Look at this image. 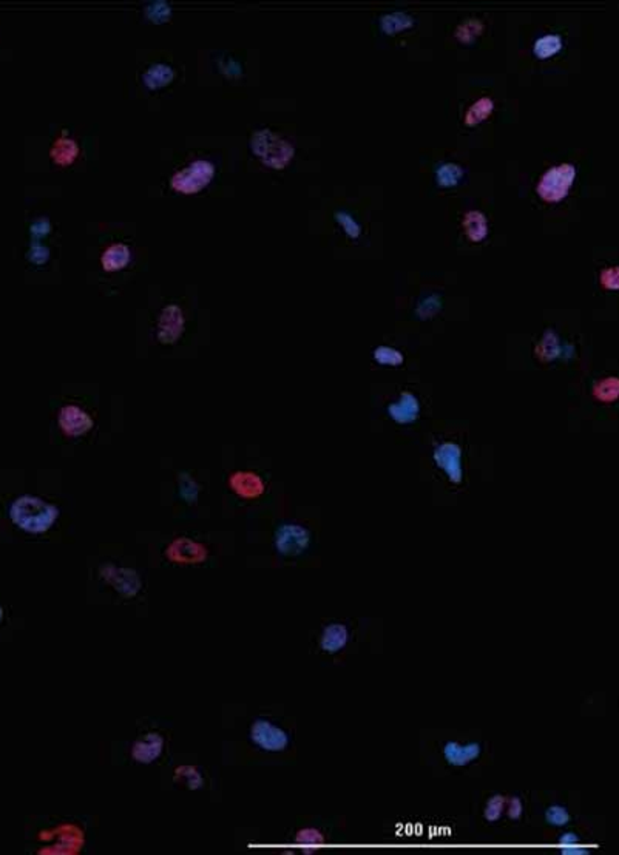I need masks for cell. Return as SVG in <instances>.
I'll list each match as a JSON object with an SVG mask.
<instances>
[{"label": "cell", "instance_id": "cell-1", "mask_svg": "<svg viewBox=\"0 0 619 855\" xmlns=\"http://www.w3.org/2000/svg\"><path fill=\"white\" fill-rule=\"evenodd\" d=\"M57 518L59 510L36 496H20L10 508L13 524L30 534L47 533L56 524Z\"/></svg>", "mask_w": 619, "mask_h": 855}, {"label": "cell", "instance_id": "cell-2", "mask_svg": "<svg viewBox=\"0 0 619 855\" xmlns=\"http://www.w3.org/2000/svg\"><path fill=\"white\" fill-rule=\"evenodd\" d=\"M251 147L253 155L257 156L263 164L277 170L284 169L294 156V147L289 144L287 140L280 138L274 131L268 128L253 133L251 139Z\"/></svg>", "mask_w": 619, "mask_h": 855}, {"label": "cell", "instance_id": "cell-3", "mask_svg": "<svg viewBox=\"0 0 619 855\" xmlns=\"http://www.w3.org/2000/svg\"><path fill=\"white\" fill-rule=\"evenodd\" d=\"M215 177V165L208 160L193 161L178 170L170 179L173 190L183 195H195L208 187Z\"/></svg>", "mask_w": 619, "mask_h": 855}, {"label": "cell", "instance_id": "cell-4", "mask_svg": "<svg viewBox=\"0 0 619 855\" xmlns=\"http://www.w3.org/2000/svg\"><path fill=\"white\" fill-rule=\"evenodd\" d=\"M576 178V169L572 164H560L551 167L538 184L539 196L547 203H558L564 199Z\"/></svg>", "mask_w": 619, "mask_h": 855}, {"label": "cell", "instance_id": "cell-5", "mask_svg": "<svg viewBox=\"0 0 619 855\" xmlns=\"http://www.w3.org/2000/svg\"><path fill=\"white\" fill-rule=\"evenodd\" d=\"M251 740L261 751L266 752H283L289 746V735L286 730L264 718L255 719L252 723Z\"/></svg>", "mask_w": 619, "mask_h": 855}, {"label": "cell", "instance_id": "cell-6", "mask_svg": "<svg viewBox=\"0 0 619 855\" xmlns=\"http://www.w3.org/2000/svg\"><path fill=\"white\" fill-rule=\"evenodd\" d=\"M311 544V534L306 528L295 524L282 525L275 533L277 550L284 556H299Z\"/></svg>", "mask_w": 619, "mask_h": 855}, {"label": "cell", "instance_id": "cell-7", "mask_svg": "<svg viewBox=\"0 0 619 855\" xmlns=\"http://www.w3.org/2000/svg\"><path fill=\"white\" fill-rule=\"evenodd\" d=\"M184 328V317L183 312L178 306L172 304L164 307V311L160 315L158 321V340L164 345L175 343L183 334Z\"/></svg>", "mask_w": 619, "mask_h": 855}, {"label": "cell", "instance_id": "cell-8", "mask_svg": "<svg viewBox=\"0 0 619 855\" xmlns=\"http://www.w3.org/2000/svg\"><path fill=\"white\" fill-rule=\"evenodd\" d=\"M482 755V744L477 741L471 743H457L448 741L443 746V757L447 760L450 766L454 767H465L471 765Z\"/></svg>", "mask_w": 619, "mask_h": 855}, {"label": "cell", "instance_id": "cell-9", "mask_svg": "<svg viewBox=\"0 0 619 855\" xmlns=\"http://www.w3.org/2000/svg\"><path fill=\"white\" fill-rule=\"evenodd\" d=\"M167 558L178 563H200L208 558V551L203 545L192 539L179 537L167 549Z\"/></svg>", "mask_w": 619, "mask_h": 855}, {"label": "cell", "instance_id": "cell-10", "mask_svg": "<svg viewBox=\"0 0 619 855\" xmlns=\"http://www.w3.org/2000/svg\"><path fill=\"white\" fill-rule=\"evenodd\" d=\"M59 425L67 436L79 437L92 429L93 420L84 409H80L79 406L70 405V406H65V408L61 411Z\"/></svg>", "mask_w": 619, "mask_h": 855}, {"label": "cell", "instance_id": "cell-11", "mask_svg": "<svg viewBox=\"0 0 619 855\" xmlns=\"http://www.w3.org/2000/svg\"><path fill=\"white\" fill-rule=\"evenodd\" d=\"M164 751V738L158 732L145 734L131 746V758L141 765H150L161 757Z\"/></svg>", "mask_w": 619, "mask_h": 855}, {"label": "cell", "instance_id": "cell-12", "mask_svg": "<svg viewBox=\"0 0 619 855\" xmlns=\"http://www.w3.org/2000/svg\"><path fill=\"white\" fill-rule=\"evenodd\" d=\"M104 579L114 590L127 597L135 596L141 588V580H139V576L133 570L109 567L104 570Z\"/></svg>", "mask_w": 619, "mask_h": 855}, {"label": "cell", "instance_id": "cell-13", "mask_svg": "<svg viewBox=\"0 0 619 855\" xmlns=\"http://www.w3.org/2000/svg\"><path fill=\"white\" fill-rule=\"evenodd\" d=\"M349 641V630L343 624H329L323 628L320 647L326 653H337L343 650Z\"/></svg>", "mask_w": 619, "mask_h": 855}, {"label": "cell", "instance_id": "cell-14", "mask_svg": "<svg viewBox=\"0 0 619 855\" xmlns=\"http://www.w3.org/2000/svg\"><path fill=\"white\" fill-rule=\"evenodd\" d=\"M49 155H52L53 161L61 165V167H68L74 161L78 160L79 156V145L74 139H71L70 136H59L52 147V150H49Z\"/></svg>", "mask_w": 619, "mask_h": 855}, {"label": "cell", "instance_id": "cell-15", "mask_svg": "<svg viewBox=\"0 0 619 855\" xmlns=\"http://www.w3.org/2000/svg\"><path fill=\"white\" fill-rule=\"evenodd\" d=\"M230 488H232L236 494L249 499V497L260 496L264 486L260 477L252 474V472H238V474L230 477Z\"/></svg>", "mask_w": 619, "mask_h": 855}, {"label": "cell", "instance_id": "cell-16", "mask_svg": "<svg viewBox=\"0 0 619 855\" xmlns=\"http://www.w3.org/2000/svg\"><path fill=\"white\" fill-rule=\"evenodd\" d=\"M130 260H131V252H130L128 246L116 243V244H112L104 252L101 263H102V268L105 272H118V270H122L124 268H127Z\"/></svg>", "mask_w": 619, "mask_h": 855}, {"label": "cell", "instance_id": "cell-17", "mask_svg": "<svg viewBox=\"0 0 619 855\" xmlns=\"http://www.w3.org/2000/svg\"><path fill=\"white\" fill-rule=\"evenodd\" d=\"M435 460L448 472L452 482H460V450L452 445H445L437 451Z\"/></svg>", "mask_w": 619, "mask_h": 855}, {"label": "cell", "instance_id": "cell-18", "mask_svg": "<svg viewBox=\"0 0 619 855\" xmlns=\"http://www.w3.org/2000/svg\"><path fill=\"white\" fill-rule=\"evenodd\" d=\"M173 76H175V73H173L172 66H169L166 64H155L145 71L143 80L147 88L160 90L162 87L169 85Z\"/></svg>", "mask_w": 619, "mask_h": 855}, {"label": "cell", "instance_id": "cell-19", "mask_svg": "<svg viewBox=\"0 0 619 855\" xmlns=\"http://www.w3.org/2000/svg\"><path fill=\"white\" fill-rule=\"evenodd\" d=\"M464 229L469 239H473L476 243L482 241L488 234V224H486L485 215L479 210L468 212L464 220Z\"/></svg>", "mask_w": 619, "mask_h": 855}, {"label": "cell", "instance_id": "cell-20", "mask_svg": "<svg viewBox=\"0 0 619 855\" xmlns=\"http://www.w3.org/2000/svg\"><path fill=\"white\" fill-rule=\"evenodd\" d=\"M173 779L181 786L187 787V789L191 791H198L201 789L204 786V778L201 775V772L195 766H179L175 770V775H173Z\"/></svg>", "mask_w": 619, "mask_h": 855}, {"label": "cell", "instance_id": "cell-21", "mask_svg": "<svg viewBox=\"0 0 619 855\" xmlns=\"http://www.w3.org/2000/svg\"><path fill=\"white\" fill-rule=\"evenodd\" d=\"M417 409H419V406H417L416 398L409 394H403L402 402H399L397 405H392L390 408L391 416L402 423L414 420Z\"/></svg>", "mask_w": 619, "mask_h": 855}, {"label": "cell", "instance_id": "cell-22", "mask_svg": "<svg viewBox=\"0 0 619 855\" xmlns=\"http://www.w3.org/2000/svg\"><path fill=\"white\" fill-rule=\"evenodd\" d=\"M560 48H563V40H560V37L556 35H548L541 37L538 42L534 44V54L538 56L539 59H548V57L555 56Z\"/></svg>", "mask_w": 619, "mask_h": 855}, {"label": "cell", "instance_id": "cell-23", "mask_svg": "<svg viewBox=\"0 0 619 855\" xmlns=\"http://www.w3.org/2000/svg\"><path fill=\"white\" fill-rule=\"evenodd\" d=\"M493 112V101L490 97H482L479 99V101L471 107V109L468 110L467 116H465V124L467 126H476V124L482 122L483 119L488 118Z\"/></svg>", "mask_w": 619, "mask_h": 855}, {"label": "cell", "instance_id": "cell-24", "mask_svg": "<svg viewBox=\"0 0 619 855\" xmlns=\"http://www.w3.org/2000/svg\"><path fill=\"white\" fill-rule=\"evenodd\" d=\"M505 808H507L505 796H503L502 794L493 795L485 804L483 817L486 821H490V823H496V821H499L500 817L503 815V812H505Z\"/></svg>", "mask_w": 619, "mask_h": 855}, {"label": "cell", "instance_id": "cell-25", "mask_svg": "<svg viewBox=\"0 0 619 855\" xmlns=\"http://www.w3.org/2000/svg\"><path fill=\"white\" fill-rule=\"evenodd\" d=\"M462 178V170L456 164H445L437 170V182L442 187L456 186Z\"/></svg>", "mask_w": 619, "mask_h": 855}, {"label": "cell", "instance_id": "cell-26", "mask_svg": "<svg viewBox=\"0 0 619 855\" xmlns=\"http://www.w3.org/2000/svg\"><path fill=\"white\" fill-rule=\"evenodd\" d=\"M546 820H547V823L551 826L563 827L570 823L572 817L564 806H560V804H551V806L546 811Z\"/></svg>", "mask_w": 619, "mask_h": 855}, {"label": "cell", "instance_id": "cell-27", "mask_svg": "<svg viewBox=\"0 0 619 855\" xmlns=\"http://www.w3.org/2000/svg\"><path fill=\"white\" fill-rule=\"evenodd\" d=\"M412 25V19L408 18L407 14H390L386 16L382 22L383 30H386L390 35H394V32H399L402 30H405Z\"/></svg>", "mask_w": 619, "mask_h": 855}, {"label": "cell", "instance_id": "cell-28", "mask_svg": "<svg viewBox=\"0 0 619 855\" xmlns=\"http://www.w3.org/2000/svg\"><path fill=\"white\" fill-rule=\"evenodd\" d=\"M374 357H375V360L378 363H380V364H390V366H399V364L403 361L402 354L399 351L392 349V347H387V346L386 347L385 346L377 347L375 352H374Z\"/></svg>", "mask_w": 619, "mask_h": 855}, {"label": "cell", "instance_id": "cell-29", "mask_svg": "<svg viewBox=\"0 0 619 855\" xmlns=\"http://www.w3.org/2000/svg\"><path fill=\"white\" fill-rule=\"evenodd\" d=\"M295 842L304 846H317L325 843V835L321 834L315 827H306L296 832Z\"/></svg>", "mask_w": 619, "mask_h": 855}, {"label": "cell", "instance_id": "cell-30", "mask_svg": "<svg viewBox=\"0 0 619 855\" xmlns=\"http://www.w3.org/2000/svg\"><path fill=\"white\" fill-rule=\"evenodd\" d=\"M337 221L342 224L343 229L346 230V234H348L351 238H357L360 235V226L359 222L356 221V218H352L349 213L346 212H338L337 215Z\"/></svg>", "mask_w": 619, "mask_h": 855}, {"label": "cell", "instance_id": "cell-31", "mask_svg": "<svg viewBox=\"0 0 619 855\" xmlns=\"http://www.w3.org/2000/svg\"><path fill=\"white\" fill-rule=\"evenodd\" d=\"M507 808H508V817L511 820H521L522 812H524V804L521 801L519 796H511L510 800H507Z\"/></svg>", "mask_w": 619, "mask_h": 855}, {"label": "cell", "instance_id": "cell-32", "mask_svg": "<svg viewBox=\"0 0 619 855\" xmlns=\"http://www.w3.org/2000/svg\"><path fill=\"white\" fill-rule=\"evenodd\" d=\"M559 844L563 846H576L581 843V838L577 837L575 832H565L559 837Z\"/></svg>", "mask_w": 619, "mask_h": 855}, {"label": "cell", "instance_id": "cell-33", "mask_svg": "<svg viewBox=\"0 0 619 855\" xmlns=\"http://www.w3.org/2000/svg\"><path fill=\"white\" fill-rule=\"evenodd\" d=\"M560 854L563 855H587V854H590V851L582 849V848L577 849V848H573V846H567V848L560 849Z\"/></svg>", "mask_w": 619, "mask_h": 855}, {"label": "cell", "instance_id": "cell-34", "mask_svg": "<svg viewBox=\"0 0 619 855\" xmlns=\"http://www.w3.org/2000/svg\"><path fill=\"white\" fill-rule=\"evenodd\" d=\"M2 621H4V609H2V605H0V622Z\"/></svg>", "mask_w": 619, "mask_h": 855}]
</instances>
